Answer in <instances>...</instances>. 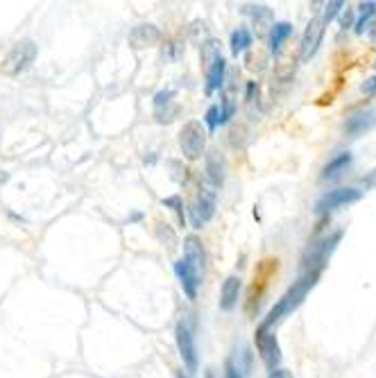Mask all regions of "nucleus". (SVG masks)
Masks as SVG:
<instances>
[{"label":"nucleus","mask_w":376,"mask_h":378,"mask_svg":"<svg viewBox=\"0 0 376 378\" xmlns=\"http://www.w3.org/2000/svg\"><path fill=\"white\" fill-rule=\"evenodd\" d=\"M320 269H302V274H300V279H297L291 288H288L284 292V297L279 299L277 304L272 306V311L268 313V318H265L261 324L263 326H277V324L286 318V315H291L293 311H297V308L302 306V302L306 299L309 292L315 288V283L320 281Z\"/></svg>","instance_id":"obj_1"},{"label":"nucleus","mask_w":376,"mask_h":378,"mask_svg":"<svg viewBox=\"0 0 376 378\" xmlns=\"http://www.w3.org/2000/svg\"><path fill=\"white\" fill-rule=\"evenodd\" d=\"M36 52H39V48L32 38H23V41L14 43L12 50L7 52L3 61H0V73L7 75V77H17L21 73H25L28 68L34 64Z\"/></svg>","instance_id":"obj_2"},{"label":"nucleus","mask_w":376,"mask_h":378,"mask_svg":"<svg viewBox=\"0 0 376 378\" xmlns=\"http://www.w3.org/2000/svg\"><path fill=\"white\" fill-rule=\"evenodd\" d=\"M218 208V190L213 186H200L198 195L191 202V208H188V220H191L193 229H202L207 222L216 215Z\"/></svg>","instance_id":"obj_3"},{"label":"nucleus","mask_w":376,"mask_h":378,"mask_svg":"<svg viewBox=\"0 0 376 378\" xmlns=\"http://www.w3.org/2000/svg\"><path fill=\"white\" fill-rule=\"evenodd\" d=\"M179 150H182L184 159L198 161L207 150V129L202 127L200 120H188L186 125L179 129Z\"/></svg>","instance_id":"obj_4"},{"label":"nucleus","mask_w":376,"mask_h":378,"mask_svg":"<svg viewBox=\"0 0 376 378\" xmlns=\"http://www.w3.org/2000/svg\"><path fill=\"white\" fill-rule=\"evenodd\" d=\"M340 238H342V231H333V234L324 236L322 241L313 243L302 260V269H320V272H322L324 265L328 263V256H331L335 247H338Z\"/></svg>","instance_id":"obj_5"},{"label":"nucleus","mask_w":376,"mask_h":378,"mask_svg":"<svg viewBox=\"0 0 376 378\" xmlns=\"http://www.w3.org/2000/svg\"><path fill=\"white\" fill-rule=\"evenodd\" d=\"M177 349L182 353V360L188 372H198V346H195V333H193V320L182 318L175 329Z\"/></svg>","instance_id":"obj_6"},{"label":"nucleus","mask_w":376,"mask_h":378,"mask_svg":"<svg viewBox=\"0 0 376 378\" xmlns=\"http://www.w3.org/2000/svg\"><path fill=\"white\" fill-rule=\"evenodd\" d=\"M256 349H258V356H261L263 365L274 372V369H279L281 365V346H279V340L277 335H274V331L268 329V326H258L256 329Z\"/></svg>","instance_id":"obj_7"},{"label":"nucleus","mask_w":376,"mask_h":378,"mask_svg":"<svg viewBox=\"0 0 376 378\" xmlns=\"http://www.w3.org/2000/svg\"><path fill=\"white\" fill-rule=\"evenodd\" d=\"M360 197H363V190L356 188V186H344V188L328 190V192H324V195L317 199L315 213L317 215H326L328 211H335V208H340V206H349V204L358 202Z\"/></svg>","instance_id":"obj_8"},{"label":"nucleus","mask_w":376,"mask_h":378,"mask_svg":"<svg viewBox=\"0 0 376 378\" xmlns=\"http://www.w3.org/2000/svg\"><path fill=\"white\" fill-rule=\"evenodd\" d=\"M324 30H326V23L322 21V16L311 19V23L302 34V43H300V59L302 61H311L317 55L320 45H322V38H324Z\"/></svg>","instance_id":"obj_9"},{"label":"nucleus","mask_w":376,"mask_h":378,"mask_svg":"<svg viewBox=\"0 0 376 378\" xmlns=\"http://www.w3.org/2000/svg\"><path fill=\"white\" fill-rule=\"evenodd\" d=\"M175 274H177L179 283H182L184 295L188 299L198 297V288L202 285V279H205V274H200L193 265H188L184 258H179L177 263H175Z\"/></svg>","instance_id":"obj_10"},{"label":"nucleus","mask_w":376,"mask_h":378,"mask_svg":"<svg viewBox=\"0 0 376 378\" xmlns=\"http://www.w3.org/2000/svg\"><path fill=\"white\" fill-rule=\"evenodd\" d=\"M179 107L175 104V91L163 89L154 96V115L159 122H172L177 118Z\"/></svg>","instance_id":"obj_11"},{"label":"nucleus","mask_w":376,"mask_h":378,"mask_svg":"<svg viewBox=\"0 0 376 378\" xmlns=\"http://www.w3.org/2000/svg\"><path fill=\"white\" fill-rule=\"evenodd\" d=\"M184 260L188 265H193L200 274H205L207 267V252L205 245L198 236H186L184 238Z\"/></svg>","instance_id":"obj_12"},{"label":"nucleus","mask_w":376,"mask_h":378,"mask_svg":"<svg viewBox=\"0 0 376 378\" xmlns=\"http://www.w3.org/2000/svg\"><path fill=\"white\" fill-rule=\"evenodd\" d=\"M224 173H227V161L218 150H211L207 154V184L213 188H220L224 181Z\"/></svg>","instance_id":"obj_13"},{"label":"nucleus","mask_w":376,"mask_h":378,"mask_svg":"<svg viewBox=\"0 0 376 378\" xmlns=\"http://www.w3.org/2000/svg\"><path fill=\"white\" fill-rule=\"evenodd\" d=\"M240 288H242L240 276H236V274L227 276L224 283H222V290H220V308L222 311H233V306L238 304Z\"/></svg>","instance_id":"obj_14"},{"label":"nucleus","mask_w":376,"mask_h":378,"mask_svg":"<svg viewBox=\"0 0 376 378\" xmlns=\"http://www.w3.org/2000/svg\"><path fill=\"white\" fill-rule=\"evenodd\" d=\"M161 38V32L154 25H136L129 32V43L134 48H150V45H156Z\"/></svg>","instance_id":"obj_15"},{"label":"nucleus","mask_w":376,"mask_h":378,"mask_svg":"<svg viewBox=\"0 0 376 378\" xmlns=\"http://www.w3.org/2000/svg\"><path fill=\"white\" fill-rule=\"evenodd\" d=\"M207 96H213L218 89H222V84H224V73H227V61L224 57L220 59H216L213 64H211L207 68Z\"/></svg>","instance_id":"obj_16"},{"label":"nucleus","mask_w":376,"mask_h":378,"mask_svg":"<svg viewBox=\"0 0 376 378\" xmlns=\"http://www.w3.org/2000/svg\"><path fill=\"white\" fill-rule=\"evenodd\" d=\"M293 34V25L291 23H286V21H281V23H272V30H270V52H277L281 50V45L286 43V38Z\"/></svg>","instance_id":"obj_17"},{"label":"nucleus","mask_w":376,"mask_h":378,"mask_svg":"<svg viewBox=\"0 0 376 378\" xmlns=\"http://www.w3.org/2000/svg\"><path fill=\"white\" fill-rule=\"evenodd\" d=\"M349 164H351V154H349V152H340L338 157H333V159L324 166L322 179H335V177H340V175L349 168Z\"/></svg>","instance_id":"obj_18"},{"label":"nucleus","mask_w":376,"mask_h":378,"mask_svg":"<svg viewBox=\"0 0 376 378\" xmlns=\"http://www.w3.org/2000/svg\"><path fill=\"white\" fill-rule=\"evenodd\" d=\"M231 52L233 55H240V52H245L249 45H252V32H249L247 27H238L236 32L231 34Z\"/></svg>","instance_id":"obj_19"},{"label":"nucleus","mask_w":376,"mask_h":378,"mask_svg":"<svg viewBox=\"0 0 376 378\" xmlns=\"http://www.w3.org/2000/svg\"><path fill=\"white\" fill-rule=\"evenodd\" d=\"M376 14V3H360L358 5V21H356V34H363L365 27L372 23V16Z\"/></svg>","instance_id":"obj_20"},{"label":"nucleus","mask_w":376,"mask_h":378,"mask_svg":"<svg viewBox=\"0 0 376 378\" xmlns=\"http://www.w3.org/2000/svg\"><path fill=\"white\" fill-rule=\"evenodd\" d=\"M245 14L256 23V27L270 25L272 23V12L265 5H249V7H245Z\"/></svg>","instance_id":"obj_21"},{"label":"nucleus","mask_w":376,"mask_h":378,"mask_svg":"<svg viewBox=\"0 0 376 378\" xmlns=\"http://www.w3.org/2000/svg\"><path fill=\"white\" fill-rule=\"evenodd\" d=\"M220 57L222 55H220V41H218V38H209V41L202 43V64H205V71Z\"/></svg>","instance_id":"obj_22"},{"label":"nucleus","mask_w":376,"mask_h":378,"mask_svg":"<svg viewBox=\"0 0 376 378\" xmlns=\"http://www.w3.org/2000/svg\"><path fill=\"white\" fill-rule=\"evenodd\" d=\"M370 113H356V115H351V118L347 120V132L349 134H358V132H363V129L370 125Z\"/></svg>","instance_id":"obj_23"},{"label":"nucleus","mask_w":376,"mask_h":378,"mask_svg":"<svg viewBox=\"0 0 376 378\" xmlns=\"http://www.w3.org/2000/svg\"><path fill=\"white\" fill-rule=\"evenodd\" d=\"M342 7H344V3H340V0H333V3H326L320 16H322V21L328 25V23H331V21H333V19L338 16V14L342 12Z\"/></svg>","instance_id":"obj_24"},{"label":"nucleus","mask_w":376,"mask_h":378,"mask_svg":"<svg viewBox=\"0 0 376 378\" xmlns=\"http://www.w3.org/2000/svg\"><path fill=\"white\" fill-rule=\"evenodd\" d=\"M163 206H168V208H172V211L177 213V218H179V222H186V215H184V202H182V197L179 195H172V197H166L163 199Z\"/></svg>","instance_id":"obj_25"},{"label":"nucleus","mask_w":376,"mask_h":378,"mask_svg":"<svg viewBox=\"0 0 376 378\" xmlns=\"http://www.w3.org/2000/svg\"><path fill=\"white\" fill-rule=\"evenodd\" d=\"M159 241L163 245H168V249L177 247V236H175V231L170 229V225H163V222H159Z\"/></svg>","instance_id":"obj_26"},{"label":"nucleus","mask_w":376,"mask_h":378,"mask_svg":"<svg viewBox=\"0 0 376 378\" xmlns=\"http://www.w3.org/2000/svg\"><path fill=\"white\" fill-rule=\"evenodd\" d=\"M205 122H207V129L209 132H216L218 127H220V111H218V104L209 107V111L205 115Z\"/></svg>","instance_id":"obj_27"},{"label":"nucleus","mask_w":376,"mask_h":378,"mask_svg":"<svg viewBox=\"0 0 376 378\" xmlns=\"http://www.w3.org/2000/svg\"><path fill=\"white\" fill-rule=\"evenodd\" d=\"M258 93H261V91H258V84L256 82H249L247 84V91H245V100H247V107L252 111H254V104H258Z\"/></svg>","instance_id":"obj_28"},{"label":"nucleus","mask_w":376,"mask_h":378,"mask_svg":"<svg viewBox=\"0 0 376 378\" xmlns=\"http://www.w3.org/2000/svg\"><path fill=\"white\" fill-rule=\"evenodd\" d=\"M247 372L240 367V362L238 360H229L227 362V372H224V378H242Z\"/></svg>","instance_id":"obj_29"},{"label":"nucleus","mask_w":376,"mask_h":378,"mask_svg":"<svg viewBox=\"0 0 376 378\" xmlns=\"http://www.w3.org/2000/svg\"><path fill=\"white\" fill-rule=\"evenodd\" d=\"M363 93H376V75H372V77H367V80L363 82Z\"/></svg>","instance_id":"obj_30"},{"label":"nucleus","mask_w":376,"mask_h":378,"mask_svg":"<svg viewBox=\"0 0 376 378\" xmlns=\"http://www.w3.org/2000/svg\"><path fill=\"white\" fill-rule=\"evenodd\" d=\"M351 21H354V12H351V10H342V19H340V23H342L344 30L351 27Z\"/></svg>","instance_id":"obj_31"},{"label":"nucleus","mask_w":376,"mask_h":378,"mask_svg":"<svg viewBox=\"0 0 376 378\" xmlns=\"http://www.w3.org/2000/svg\"><path fill=\"white\" fill-rule=\"evenodd\" d=\"M363 186L365 188H376V168L367 177H363Z\"/></svg>","instance_id":"obj_32"},{"label":"nucleus","mask_w":376,"mask_h":378,"mask_svg":"<svg viewBox=\"0 0 376 378\" xmlns=\"http://www.w3.org/2000/svg\"><path fill=\"white\" fill-rule=\"evenodd\" d=\"M268 378H293V374L288 372V369H274V372H270V376Z\"/></svg>","instance_id":"obj_33"},{"label":"nucleus","mask_w":376,"mask_h":378,"mask_svg":"<svg viewBox=\"0 0 376 378\" xmlns=\"http://www.w3.org/2000/svg\"><path fill=\"white\" fill-rule=\"evenodd\" d=\"M367 32H370V41L376 43V19L370 23V27H367Z\"/></svg>","instance_id":"obj_34"},{"label":"nucleus","mask_w":376,"mask_h":378,"mask_svg":"<svg viewBox=\"0 0 376 378\" xmlns=\"http://www.w3.org/2000/svg\"><path fill=\"white\" fill-rule=\"evenodd\" d=\"M7 179H10V175H7V173H0V184H5Z\"/></svg>","instance_id":"obj_35"},{"label":"nucleus","mask_w":376,"mask_h":378,"mask_svg":"<svg viewBox=\"0 0 376 378\" xmlns=\"http://www.w3.org/2000/svg\"><path fill=\"white\" fill-rule=\"evenodd\" d=\"M177 378H188V376H186L184 372H179V374H177Z\"/></svg>","instance_id":"obj_36"}]
</instances>
